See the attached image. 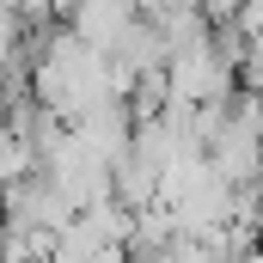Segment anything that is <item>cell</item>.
<instances>
[{
  "mask_svg": "<svg viewBox=\"0 0 263 263\" xmlns=\"http://www.w3.org/2000/svg\"><path fill=\"white\" fill-rule=\"evenodd\" d=\"M110 55L129 67V73H147V67H165V62H172V43H165V31H159L147 12H141L129 31L117 37V49H110Z\"/></svg>",
  "mask_w": 263,
  "mask_h": 263,
  "instance_id": "6da1fadb",
  "label": "cell"
},
{
  "mask_svg": "<svg viewBox=\"0 0 263 263\" xmlns=\"http://www.w3.org/2000/svg\"><path fill=\"white\" fill-rule=\"evenodd\" d=\"M31 62V18L18 12V0H0V67Z\"/></svg>",
  "mask_w": 263,
  "mask_h": 263,
  "instance_id": "7a4b0ae2",
  "label": "cell"
},
{
  "mask_svg": "<svg viewBox=\"0 0 263 263\" xmlns=\"http://www.w3.org/2000/svg\"><path fill=\"white\" fill-rule=\"evenodd\" d=\"M18 12H25L31 25H55V18L73 12V0H18Z\"/></svg>",
  "mask_w": 263,
  "mask_h": 263,
  "instance_id": "3957f363",
  "label": "cell"
},
{
  "mask_svg": "<svg viewBox=\"0 0 263 263\" xmlns=\"http://www.w3.org/2000/svg\"><path fill=\"white\" fill-rule=\"evenodd\" d=\"M0 245H6V202H0Z\"/></svg>",
  "mask_w": 263,
  "mask_h": 263,
  "instance_id": "277c9868",
  "label": "cell"
}]
</instances>
